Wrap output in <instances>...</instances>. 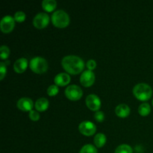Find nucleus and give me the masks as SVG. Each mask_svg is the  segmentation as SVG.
I'll list each match as a JSON object with an SVG mask.
<instances>
[{
	"instance_id": "393cba45",
	"label": "nucleus",
	"mask_w": 153,
	"mask_h": 153,
	"mask_svg": "<svg viewBox=\"0 0 153 153\" xmlns=\"http://www.w3.org/2000/svg\"><path fill=\"white\" fill-rule=\"evenodd\" d=\"M29 117L31 120L33 121H37L40 119V114L37 111L34 110H31L29 111Z\"/></svg>"
},
{
	"instance_id": "423d86ee",
	"label": "nucleus",
	"mask_w": 153,
	"mask_h": 153,
	"mask_svg": "<svg viewBox=\"0 0 153 153\" xmlns=\"http://www.w3.org/2000/svg\"><path fill=\"white\" fill-rule=\"evenodd\" d=\"M49 16L44 12H40L33 19V24L37 28H43L49 24Z\"/></svg>"
},
{
	"instance_id": "aec40b11",
	"label": "nucleus",
	"mask_w": 153,
	"mask_h": 153,
	"mask_svg": "<svg viewBox=\"0 0 153 153\" xmlns=\"http://www.w3.org/2000/svg\"><path fill=\"white\" fill-rule=\"evenodd\" d=\"M79 153H98L97 149L94 145L92 144H85L80 149Z\"/></svg>"
},
{
	"instance_id": "2eb2a0df",
	"label": "nucleus",
	"mask_w": 153,
	"mask_h": 153,
	"mask_svg": "<svg viewBox=\"0 0 153 153\" xmlns=\"http://www.w3.org/2000/svg\"><path fill=\"white\" fill-rule=\"evenodd\" d=\"M49 100L46 98H44V97H41V98H39L38 100L36 101L35 106L36 109L39 111H43L46 110L49 107Z\"/></svg>"
},
{
	"instance_id": "f257e3e1",
	"label": "nucleus",
	"mask_w": 153,
	"mask_h": 153,
	"mask_svg": "<svg viewBox=\"0 0 153 153\" xmlns=\"http://www.w3.org/2000/svg\"><path fill=\"white\" fill-rule=\"evenodd\" d=\"M61 64L66 71L73 75L81 73L85 67L83 60L76 55H67L64 57L61 61Z\"/></svg>"
},
{
	"instance_id": "b1692460",
	"label": "nucleus",
	"mask_w": 153,
	"mask_h": 153,
	"mask_svg": "<svg viewBox=\"0 0 153 153\" xmlns=\"http://www.w3.org/2000/svg\"><path fill=\"white\" fill-rule=\"evenodd\" d=\"M6 64H4V62L0 63V74H1V76H0V79L2 80L4 78V76L6 75V72H7V68H6Z\"/></svg>"
},
{
	"instance_id": "6ab92c4d",
	"label": "nucleus",
	"mask_w": 153,
	"mask_h": 153,
	"mask_svg": "<svg viewBox=\"0 0 153 153\" xmlns=\"http://www.w3.org/2000/svg\"><path fill=\"white\" fill-rule=\"evenodd\" d=\"M132 148L128 144H121L115 149L114 153H132Z\"/></svg>"
},
{
	"instance_id": "ddd939ff",
	"label": "nucleus",
	"mask_w": 153,
	"mask_h": 153,
	"mask_svg": "<svg viewBox=\"0 0 153 153\" xmlns=\"http://www.w3.org/2000/svg\"><path fill=\"white\" fill-rule=\"evenodd\" d=\"M27 67H28V61L25 58H19L13 64V69L18 73H23Z\"/></svg>"
},
{
	"instance_id": "f8f14e48",
	"label": "nucleus",
	"mask_w": 153,
	"mask_h": 153,
	"mask_svg": "<svg viewBox=\"0 0 153 153\" xmlns=\"http://www.w3.org/2000/svg\"><path fill=\"white\" fill-rule=\"evenodd\" d=\"M54 82L56 85L59 86H65L70 82V76L66 73H61L56 75L54 79Z\"/></svg>"
},
{
	"instance_id": "9b49d317",
	"label": "nucleus",
	"mask_w": 153,
	"mask_h": 153,
	"mask_svg": "<svg viewBox=\"0 0 153 153\" xmlns=\"http://www.w3.org/2000/svg\"><path fill=\"white\" fill-rule=\"evenodd\" d=\"M16 106L18 108L24 111H31L34 106V103L30 98L22 97L18 100L16 102Z\"/></svg>"
},
{
	"instance_id": "5701e85b",
	"label": "nucleus",
	"mask_w": 153,
	"mask_h": 153,
	"mask_svg": "<svg viewBox=\"0 0 153 153\" xmlns=\"http://www.w3.org/2000/svg\"><path fill=\"white\" fill-rule=\"evenodd\" d=\"M14 19L17 22H22L25 19V13L22 10L16 11L14 14Z\"/></svg>"
},
{
	"instance_id": "4468645a",
	"label": "nucleus",
	"mask_w": 153,
	"mask_h": 153,
	"mask_svg": "<svg viewBox=\"0 0 153 153\" xmlns=\"http://www.w3.org/2000/svg\"><path fill=\"white\" fill-rule=\"evenodd\" d=\"M115 113L120 117H126L130 114V108L126 104H120L115 108Z\"/></svg>"
},
{
	"instance_id": "f03ea898",
	"label": "nucleus",
	"mask_w": 153,
	"mask_h": 153,
	"mask_svg": "<svg viewBox=\"0 0 153 153\" xmlns=\"http://www.w3.org/2000/svg\"><path fill=\"white\" fill-rule=\"evenodd\" d=\"M133 94L137 99L141 101H146L152 94V88L146 83L137 84L133 88Z\"/></svg>"
},
{
	"instance_id": "412c9836",
	"label": "nucleus",
	"mask_w": 153,
	"mask_h": 153,
	"mask_svg": "<svg viewBox=\"0 0 153 153\" xmlns=\"http://www.w3.org/2000/svg\"><path fill=\"white\" fill-rule=\"evenodd\" d=\"M0 51H1V59H7L10 55V49L5 45H3L0 47Z\"/></svg>"
},
{
	"instance_id": "9d476101",
	"label": "nucleus",
	"mask_w": 153,
	"mask_h": 153,
	"mask_svg": "<svg viewBox=\"0 0 153 153\" xmlns=\"http://www.w3.org/2000/svg\"><path fill=\"white\" fill-rule=\"evenodd\" d=\"M86 104L92 111H97L101 106V100L96 94H89L86 97Z\"/></svg>"
},
{
	"instance_id": "4be33fe9",
	"label": "nucleus",
	"mask_w": 153,
	"mask_h": 153,
	"mask_svg": "<svg viewBox=\"0 0 153 153\" xmlns=\"http://www.w3.org/2000/svg\"><path fill=\"white\" fill-rule=\"evenodd\" d=\"M58 93V87L56 85H52L47 88L48 95L53 97Z\"/></svg>"
},
{
	"instance_id": "39448f33",
	"label": "nucleus",
	"mask_w": 153,
	"mask_h": 153,
	"mask_svg": "<svg viewBox=\"0 0 153 153\" xmlns=\"http://www.w3.org/2000/svg\"><path fill=\"white\" fill-rule=\"evenodd\" d=\"M64 93H65L66 97L69 100H73V101H76V100H79L82 97V94H83L82 88L76 85H69L66 88Z\"/></svg>"
},
{
	"instance_id": "a211bd4d",
	"label": "nucleus",
	"mask_w": 153,
	"mask_h": 153,
	"mask_svg": "<svg viewBox=\"0 0 153 153\" xmlns=\"http://www.w3.org/2000/svg\"><path fill=\"white\" fill-rule=\"evenodd\" d=\"M151 111V108L149 104L147 102H143L139 105L138 107V113L141 116H146L149 114Z\"/></svg>"
},
{
	"instance_id": "6e6552de",
	"label": "nucleus",
	"mask_w": 153,
	"mask_h": 153,
	"mask_svg": "<svg viewBox=\"0 0 153 153\" xmlns=\"http://www.w3.org/2000/svg\"><path fill=\"white\" fill-rule=\"evenodd\" d=\"M79 129L82 134L86 136H90L96 132L97 127L95 124L91 121H83L79 124Z\"/></svg>"
},
{
	"instance_id": "f3484780",
	"label": "nucleus",
	"mask_w": 153,
	"mask_h": 153,
	"mask_svg": "<svg viewBox=\"0 0 153 153\" xmlns=\"http://www.w3.org/2000/svg\"><path fill=\"white\" fill-rule=\"evenodd\" d=\"M94 143L97 147L100 148L105 145L106 142V136L103 133H98L94 137Z\"/></svg>"
},
{
	"instance_id": "cd10ccee",
	"label": "nucleus",
	"mask_w": 153,
	"mask_h": 153,
	"mask_svg": "<svg viewBox=\"0 0 153 153\" xmlns=\"http://www.w3.org/2000/svg\"><path fill=\"white\" fill-rule=\"evenodd\" d=\"M152 105H153V99H152Z\"/></svg>"
},
{
	"instance_id": "20e7f679",
	"label": "nucleus",
	"mask_w": 153,
	"mask_h": 153,
	"mask_svg": "<svg viewBox=\"0 0 153 153\" xmlns=\"http://www.w3.org/2000/svg\"><path fill=\"white\" fill-rule=\"evenodd\" d=\"M29 66L31 70L36 73H43L48 69V63L46 60L39 56L31 58Z\"/></svg>"
},
{
	"instance_id": "a878e982",
	"label": "nucleus",
	"mask_w": 153,
	"mask_h": 153,
	"mask_svg": "<svg viewBox=\"0 0 153 153\" xmlns=\"http://www.w3.org/2000/svg\"><path fill=\"white\" fill-rule=\"evenodd\" d=\"M94 118L97 120L99 122H102V121L104 120L105 119V114L102 111H98L95 113L94 114Z\"/></svg>"
},
{
	"instance_id": "1a4fd4ad",
	"label": "nucleus",
	"mask_w": 153,
	"mask_h": 153,
	"mask_svg": "<svg viewBox=\"0 0 153 153\" xmlns=\"http://www.w3.org/2000/svg\"><path fill=\"white\" fill-rule=\"evenodd\" d=\"M95 81V75L92 70H85L82 73L80 77V82L85 87H90L94 83Z\"/></svg>"
},
{
	"instance_id": "dca6fc26",
	"label": "nucleus",
	"mask_w": 153,
	"mask_h": 153,
	"mask_svg": "<svg viewBox=\"0 0 153 153\" xmlns=\"http://www.w3.org/2000/svg\"><path fill=\"white\" fill-rule=\"evenodd\" d=\"M57 2L55 0H43L42 1V7L48 12L52 11L56 7Z\"/></svg>"
},
{
	"instance_id": "bb28decb",
	"label": "nucleus",
	"mask_w": 153,
	"mask_h": 153,
	"mask_svg": "<svg viewBox=\"0 0 153 153\" xmlns=\"http://www.w3.org/2000/svg\"><path fill=\"white\" fill-rule=\"evenodd\" d=\"M87 67H88V70H92L96 68V67H97V63H96V61L93 59L88 60V62H87Z\"/></svg>"
},
{
	"instance_id": "0eeeda50",
	"label": "nucleus",
	"mask_w": 153,
	"mask_h": 153,
	"mask_svg": "<svg viewBox=\"0 0 153 153\" xmlns=\"http://www.w3.org/2000/svg\"><path fill=\"white\" fill-rule=\"evenodd\" d=\"M14 17H12L10 15H6L3 16L0 22V28L1 31L4 33H9L13 29L15 25Z\"/></svg>"
},
{
	"instance_id": "7ed1b4c3",
	"label": "nucleus",
	"mask_w": 153,
	"mask_h": 153,
	"mask_svg": "<svg viewBox=\"0 0 153 153\" xmlns=\"http://www.w3.org/2000/svg\"><path fill=\"white\" fill-rule=\"evenodd\" d=\"M52 22L58 28H64L70 23V16L64 10H57L52 14Z\"/></svg>"
}]
</instances>
